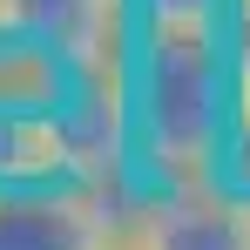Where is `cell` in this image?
Listing matches in <instances>:
<instances>
[{
  "label": "cell",
  "mask_w": 250,
  "mask_h": 250,
  "mask_svg": "<svg viewBox=\"0 0 250 250\" xmlns=\"http://www.w3.org/2000/svg\"><path fill=\"white\" fill-rule=\"evenodd\" d=\"M230 102H237V82H230L223 27L135 14V34H128V54H122L135 203L163 183H196L216 169Z\"/></svg>",
  "instance_id": "cell-1"
},
{
  "label": "cell",
  "mask_w": 250,
  "mask_h": 250,
  "mask_svg": "<svg viewBox=\"0 0 250 250\" xmlns=\"http://www.w3.org/2000/svg\"><path fill=\"white\" fill-rule=\"evenodd\" d=\"M128 216L135 196L115 183L0 189V250H102Z\"/></svg>",
  "instance_id": "cell-2"
},
{
  "label": "cell",
  "mask_w": 250,
  "mask_h": 250,
  "mask_svg": "<svg viewBox=\"0 0 250 250\" xmlns=\"http://www.w3.org/2000/svg\"><path fill=\"white\" fill-rule=\"evenodd\" d=\"M7 34L54 47L75 75H122L135 0H7Z\"/></svg>",
  "instance_id": "cell-3"
},
{
  "label": "cell",
  "mask_w": 250,
  "mask_h": 250,
  "mask_svg": "<svg viewBox=\"0 0 250 250\" xmlns=\"http://www.w3.org/2000/svg\"><path fill=\"white\" fill-rule=\"evenodd\" d=\"M128 230L142 237V250H250V203L216 176L163 183L135 203Z\"/></svg>",
  "instance_id": "cell-4"
},
{
  "label": "cell",
  "mask_w": 250,
  "mask_h": 250,
  "mask_svg": "<svg viewBox=\"0 0 250 250\" xmlns=\"http://www.w3.org/2000/svg\"><path fill=\"white\" fill-rule=\"evenodd\" d=\"M75 68L27 34H0V115H61Z\"/></svg>",
  "instance_id": "cell-5"
},
{
  "label": "cell",
  "mask_w": 250,
  "mask_h": 250,
  "mask_svg": "<svg viewBox=\"0 0 250 250\" xmlns=\"http://www.w3.org/2000/svg\"><path fill=\"white\" fill-rule=\"evenodd\" d=\"M223 189H237L250 203V95L230 102V122H223V149H216V169H209Z\"/></svg>",
  "instance_id": "cell-6"
},
{
  "label": "cell",
  "mask_w": 250,
  "mask_h": 250,
  "mask_svg": "<svg viewBox=\"0 0 250 250\" xmlns=\"http://www.w3.org/2000/svg\"><path fill=\"white\" fill-rule=\"evenodd\" d=\"M223 47H230V82H237V95H250V0H230Z\"/></svg>",
  "instance_id": "cell-7"
},
{
  "label": "cell",
  "mask_w": 250,
  "mask_h": 250,
  "mask_svg": "<svg viewBox=\"0 0 250 250\" xmlns=\"http://www.w3.org/2000/svg\"><path fill=\"white\" fill-rule=\"evenodd\" d=\"M135 14H149V21H203V27H223V21H230V0H135Z\"/></svg>",
  "instance_id": "cell-8"
},
{
  "label": "cell",
  "mask_w": 250,
  "mask_h": 250,
  "mask_svg": "<svg viewBox=\"0 0 250 250\" xmlns=\"http://www.w3.org/2000/svg\"><path fill=\"white\" fill-rule=\"evenodd\" d=\"M102 250H142V237H135V230H128V223H122V230H115V237H108V244H102Z\"/></svg>",
  "instance_id": "cell-9"
},
{
  "label": "cell",
  "mask_w": 250,
  "mask_h": 250,
  "mask_svg": "<svg viewBox=\"0 0 250 250\" xmlns=\"http://www.w3.org/2000/svg\"><path fill=\"white\" fill-rule=\"evenodd\" d=\"M0 34H7V0H0Z\"/></svg>",
  "instance_id": "cell-10"
}]
</instances>
